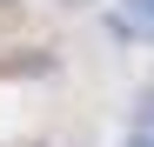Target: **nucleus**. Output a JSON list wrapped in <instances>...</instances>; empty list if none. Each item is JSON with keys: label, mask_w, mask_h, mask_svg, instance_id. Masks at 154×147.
Masks as SVG:
<instances>
[{"label": "nucleus", "mask_w": 154, "mask_h": 147, "mask_svg": "<svg viewBox=\"0 0 154 147\" xmlns=\"http://www.w3.org/2000/svg\"><path fill=\"white\" fill-rule=\"evenodd\" d=\"M127 147H154V127H141V134H134V140H127Z\"/></svg>", "instance_id": "3"}, {"label": "nucleus", "mask_w": 154, "mask_h": 147, "mask_svg": "<svg viewBox=\"0 0 154 147\" xmlns=\"http://www.w3.org/2000/svg\"><path fill=\"white\" fill-rule=\"evenodd\" d=\"M141 127H154V94H147V100H141Z\"/></svg>", "instance_id": "2"}, {"label": "nucleus", "mask_w": 154, "mask_h": 147, "mask_svg": "<svg viewBox=\"0 0 154 147\" xmlns=\"http://www.w3.org/2000/svg\"><path fill=\"white\" fill-rule=\"evenodd\" d=\"M121 27H141V34H154V0H127Z\"/></svg>", "instance_id": "1"}]
</instances>
